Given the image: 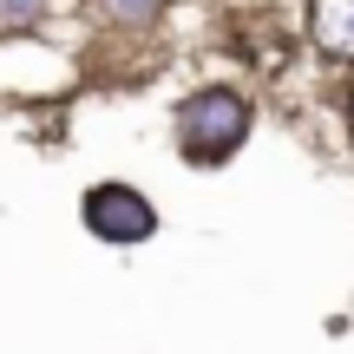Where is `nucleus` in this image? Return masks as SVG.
Segmentation results:
<instances>
[{
	"instance_id": "3",
	"label": "nucleus",
	"mask_w": 354,
	"mask_h": 354,
	"mask_svg": "<svg viewBox=\"0 0 354 354\" xmlns=\"http://www.w3.org/2000/svg\"><path fill=\"white\" fill-rule=\"evenodd\" d=\"M308 39L328 59L354 66V0H308Z\"/></svg>"
},
{
	"instance_id": "2",
	"label": "nucleus",
	"mask_w": 354,
	"mask_h": 354,
	"mask_svg": "<svg viewBox=\"0 0 354 354\" xmlns=\"http://www.w3.org/2000/svg\"><path fill=\"white\" fill-rule=\"evenodd\" d=\"M79 216H86V230L99 243H145V236H158L151 197L131 190V184H92L86 203H79Z\"/></svg>"
},
{
	"instance_id": "1",
	"label": "nucleus",
	"mask_w": 354,
	"mask_h": 354,
	"mask_svg": "<svg viewBox=\"0 0 354 354\" xmlns=\"http://www.w3.org/2000/svg\"><path fill=\"white\" fill-rule=\"evenodd\" d=\"M243 138H250V99L243 92L203 86V92L184 99V112H177V151L190 165H223Z\"/></svg>"
},
{
	"instance_id": "4",
	"label": "nucleus",
	"mask_w": 354,
	"mask_h": 354,
	"mask_svg": "<svg viewBox=\"0 0 354 354\" xmlns=\"http://www.w3.org/2000/svg\"><path fill=\"white\" fill-rule=\"evenodd\" d=\"M158 7H165V0H105V13H112L118 26H145V20H158Z\"/></svg>"
}]
</instances>
